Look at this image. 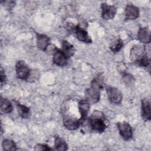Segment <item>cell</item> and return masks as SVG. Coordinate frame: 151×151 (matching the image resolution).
<instances>
[{
    "mask_svg": "<svg viewBox=\"0 0 151 151\" xmlns=\"http://www.w3.org/2000/svg\"><path fill=\"white\" fill-rule=\"evenodd\" d=\"M130 59L141 67H147L150 65V59L145 48L139 45H136L132 47L130 53Z\"/></svg>",
    "mask_w": 151,
    "mask_h": 151,
    "instance_id": "cell-1",
    "label": "cell"
},
{
    "mask_svg": "<svg viewBox=\"0 0 151 151\" xmlns=\"http://www.w3.org/2000/svg\"><path fill=\"white\" fill-rule=\"evenodd\" d=\"M88 123L90 127L98 133L104 132L107 128V125L104 121V115L103 113L99 110L93 111L88 119Z\"/></svg>",
    "mask_w": 151,
    "mask_h": 151,
    "instance_id": "cell-2",
    "label": "cell"
},
{
    "mask_svg": "<svg viewBox=\"0 0 151 151\" xmlns=\"http://www.w3.org/2000/svg\"><path fill=\"white\" fill-rule=\"evenodd\" d=\"M15 70L17 77L19 79L26 80L30 76L31 71L27 64L24 61H18L15 65Z\"/></svg>",
    "mask_w": 151,
    "mask_h": 151,
    "instance_id": "cell-3",
    "label": "cell"
},
{
    "mask_svg": "<svg viewBox=\"0 0 151 151\" xmlns=\"http://www.w3.org/2000/svg\"><path fill=\"white\" fill-rule=\"evenodd\" d=\"M109 100L113 104H119L121 103L123 96L120 91L116 87L107 86L106 88Z\"/></svg>",
    "mask_w": 151,
    "mask_h": 151,
    "instance_id": "cell-4",
    "label": "cell"
},
{
    "mask_svg": "<svg viewBox=\"0 0 151 151\" xmlns=\"http://www.w3.org/2000/svg\"><path fill=\"white\" fill-rule=\"evenodd\" d=\"M119 133L124 140H129L133 137V130L130 124L126 122H119L117 123Z\"/></svg>",
    "mask_w": 151,
    "mask_h": 151,
    "instance_id": "cell-5",
    "label": "cell"
},
{
    "mask_svg": "<svg viewBox=\"0 0 151 151\" xmlns=\"http://www.w3.org/2000/svg\"><path fill=\"white\" fill-rule=\"evenodd\" d=\"M101 17L106 20L113 19L117 13V9L114 6L109 5L105 2L101 4Z\"/></svg>",
    "mask_w": 151,
    "mask_h": 151,
    "instance_id": "cell-6",
    "label": "cell"
},
{
    "mask_svg": "<svg viewBox=\"0 0 151 151\" xmlns=\"http://www.w3.org/2000/svg\"><path fill=\"white\" fill-rule=\"evenodd\" d=\"M73 32L75 33L77 38L80 41L88 44L92 42V40L87 31L85 29L81 28L79 25L74 26Z\"/></svg>",
    "mask_w": 151,
    "mask_h": 151,
    "instance_id": "cell-7",
    "label": "cell"
},
{
    "mask_svg": "<svg viewBox=\"0 0 151 151\" xmlns=\"http://www.w3.org/2000/svg\"><path fill=\"white\" fill-rule=\"evenodd\" d=\"M141 116L145 121L151 119V102L149 99H143L141 101Z\"/></svg>",
    "mask_w": 151,
    "mask_h": 151,
    "instance_id": "cell-8",
    "label": "cell"
},
{
    "mask_svg": "<svg viewBox=\"0 0 151 151\" xmlns=\"http://www.w3.org/2000/svg\"><path fill=\"white\" fill-rule=\"evenodd\" d=\"M52 54V61L55 64L60 67H63L67 64L68 58L65 55L61 50L57 48Z\"/></svg>",
    "mask_w": 151,
    "mask_h": 151,
    "instance_id": "cell-9",
    "label": "cell"
},
{
    "mask_svg": "<svg viewBox=\"0 0 151 151\" xmlns=\"http://www.w3.org/2000/svg\"><path fill=\"white\" fill-rule=\"evenodd\" d=\"M85 97L90 104H95L100 100V91L92 87L87 88L85 90Z\"/></svg>",
    "mask_w": 151,
    "mask_h": 151,
    "instance_id": "cell-10",
    "label": "cell"
},
{
    "mask_svg": "<svg viewBox=\"0 0 151 151\" xmlns=\"http://www.w3.org/2000/svg\"><path fill=\"white\" fill-rule=\"evenodd\" d=\"M124 14L127 20H134L139 16V9L133 4H128L125 8Z\"/></svg>",
    "mask_w": 151,
    "mask_h": 151,
    "instance_id": "cell-11",
    "label": "cell"
},
{
    "mask_svg": "<svg viewBox=\"0 0 151 151\" xmlns=\"http://www.w3.org/2000/svg\"><path fill=\"white\" fill-rule=\"evenodd\" d=\"M63 122V124L65 128L70 130H74L77 129L81 124L80 119H76V118L68 116H64Z\"/></svg>",
    "mask_w": 151,
    "mask_h": 151,
    "instance_id": "cell-12",
    "label": "cell"
},
{
    "mask_svg": "<svg viewBox=\"0 0 151 151\" xmlns=\"http://www.w3.org/2000/svg\"><path fill=\"white\" fill-rule=\"evenodd\" d=\"M90 103L86 100H81L78 102V108L80 114V120L81 123L84 121L87 117V115L90 110Z\"/></svg>",
    "mask_w": 151,
    "mask_h": 151,
    "instance_id": "cell-13",
    "label": "cell"
},
{
    "mask_svg": "<svg viewBox=\"0 0 151 151\" xmlns=\"http://www.w3.org/2000/svg\"><path fill=\"white\" fill-rule=\"evenodd\" d=\"M50 45V38L44 34H37V46L41 51H46Z\"/></svg>",
    "mask_w": 151,
    "mask_h": 151,
    "instance_id": "cell-14",
    "label": "cell"
},
{
    "mask_svg": "<svg viewBox=\"0 0 151 151\" xmlns=\"http://www.w3.org/2000/svg\"><path fill=\"white\" fill-rule=\"evenodd\" d=\"M137 38L141 42L149 44L151 41L150 30L146 27L140 28L137 33Z\"/></svg>",
    "mask_w": 151,
    "mask_h": 151,
    "instance_id": "cell-15",
    "label": "cell"
},
{
    "mask_svg": "<svg viewBox=\"0 0 151 151\" xmlns=\"http://www.w3.org/2000/svg\"><path fill=\"white\" fill-rule=\"evenodd\" d=\"M61 51L68 58L72 57L75 53V48L74 46L67 40H63L62 41Z\"/></svg>",
    "mask_w": 151,
    "mask_h": 151,
    "instance_id": "cell-16",
    "label": "cell"
},
{
    "mask_svg": "<svg viewBox=\"0 0 151 151\" xmlns=\"http://www.w3.org/2000/svg\"><path fill=\"white\" fill-rule=\"evenodd\" d=\"M16 106L18 115L22 119H28L31 116V111L29 107L16 101Z\"/></svg>",
    "mask_w": 151,
    "mask_h": 151,
    "instance_id": "cell-17",
    "label": "cell"
},
{
    "mask_svg": "<svg viewBox=\"0 0 151 151\" xmlns=\"http://www.w3.org/2000/svg\"><path fill=\"white\" fill-rule=\"evenodd\" d=\"M104 86V77L101 74H99L91 82V87L99 91L103 88Z\"/></svg>",
    "mask_w": 151,
    "mask_h": 151,
    "instance_id": "cell-18",
    "label": "cell"
},
{
    "mask_svg": "<svg viewBox=\"0 0 151 151\" xmlns=\"http://www.w3.org/2000/svg\"><path fill=\"white\" fill-rule=\"evenodd\" d=\"M54 150L64 151L67 150L68 146L65 140L59 136H55L54 139Z\"/></svg>",
    "mask_w": 151,
    "mask_h": 151,
    "instance_id": "cell-19",
    "label": "cell"
},
{
    "mask_svg": "<svg viewBox=\"0 0 151 151\" xmlns=\"http://www.w3.org/2000/svg\"><path fill=\"white\" fill-rule=\"evenodd\" d=\"M13 110V106L11 103L6 99H1V111L5 114L10 113Z\"/></svg>",
    "mask_w": 151,
    "mask_h": 151,
    "instance_id": "cell-20",
    "label": "cell"
},
{
    "mask_svg": "<svg viewBox=\"0 0 151 151\" xmlns=\"http://www.w3.org/2000/svg\"><path fill=\"white\" fill-rule=\"evenodd\" d=\"M123 47V41L121 38H117L110 43L109 48L113 52H119Z\"/></svg>",
    "mask_w": 151,
    "mask_h": 151,
    "instance_id": "cell-21",
    "label": "cell"
},
{
    "mask_svg": "<svg viewBox=\"0 0 151 151\" xmlns=\"http://www.w3.org/2000/svg\"><path fill=\"white\" fill-rule=\"evenodd\" d=\"M2 148L4 150H17L15 143L11 139H5L2 143Z\"/></svg>",
    "mask_w": 151,
    "mask_h": 151,
    "instance_id": "cell-22",
    "label": "cell"
},
{
    "mask_svg": "<svg viewBox=\"0 0 151 151\" xmlns=\"http://www.w3.org/2000/svg\"><path fill=\"white\" fill-rule=\"evenodd\" d=\"M34 150H40V151H42V150H53L52 148H51L49 146L47 145H44V144H37L35 146L34 148Z\"/></svg>",
    "mask_w": 151,
    "mask_h": 151,
    "instance_id": "cell-23",
    "label": "cell"
},
{
    "mask_svg": "<svg viewBox=\"0 0 151 151\" xmlns=\"http://www.w3.org/2000/svg\"><path fill=\"white\" fill-rule=\"evenodd\" d=\"M123 79L124 81L128 85L133 84V81L134 80L132 75L129 74H127V73L123 74Z\"/></svg>",
    "mask_w": 151,
    "mask_h": 151,
    "instance_id": "cell-24",
    "label": "cell"
},
{
    "mask_svg": "<svg viewBox=\"0 0 151 151\" xmlns=\"http://www.w3.org/2000/svg\"><path fill=\"white\" fill-rule=\"evenodd\" d=\"M1 3H3L4 6L8 9L12 8L15 5V2L12 1H1Z\"/></svg>",
    "mask_w": 151,
    "mask_h": 151,
    "instance_id": "cell-25",
    "label": "cell"
},
{
    "mask_svg": "<svg viewBox=\"0 0 151 151\" xmlns=\"http://www.w3.org/2000/svg\"><path fill=\"white\" fill-rule=\"evenodd\" d=\"M0 79H1V86H2L4 85V84L5 83L6 81V74L5 73L4 70H3L2 67H1V71H0Z\"/></svg>",
    "mask_w": 151,
    "mask_h": 151,
    "instance_id": "cell-26",
    "label": "cell"
}]
</instances>
